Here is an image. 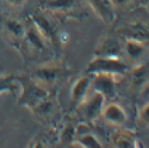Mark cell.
I'll use <instances>...</instances> for the list:
<instances>
[{"instance_id": "cell-1", "label": "cell", "mask_w": 149, "mask_h": 148, "mask_svg": "<svg viewBox=\"0 0 149 148\" xmlns=\"http://www.w3.org/2000/svg\"><path fill=\"white\" fill-rule=\"evenodd\" d=\"M25 21H27V27H25L24 38L17 51L20 52L25 65L33 66L54 57V48L42 37V34L35 27L30 17H27Z\"/></svg>"}, {"instance_id": "cell-2", "label": "cell", "mask_w": 149, "mask_h": 148, "mask_svg": "<svg viewBox=\"0 0 149 148\" xmlns=\"http://www.w3.org/2000/svg\"><path fill=\"white\" fill-rule=\"evenodd\" d=\"M69 72L70 71L63 59L52 57L41 64L31 66L30 75L48 92L54 93L56 86H59V83L69 75Z\"/></svg>"}, {"instance_id": "cell-3", "label": "cell", "mask_w": 149, "mask_h": 148, "mask_svg": "<svg viewBox=\"0 0 149 148\" xmlns=\"http://www.w3.org/2000/svg\"><path fill=\"white\" fill-rule=\"evenodd\" d=\"M30 18L54 51H59L62 48V45L66 42V35L59 28L58 17L44 8H38L30 16Z\"/></svg>"}, {"instance_id": "cell-4", "label": "cell", "mask_w": 149, "mask_h": 148, "mask_svg": "<svg viewBox=\"0 0 149 148\" xmlns=\"http://www.w3.org/2000/svg\"><path fill=\"white\" fill-rule=\"evenodd\" d=\"M17 82L21 89V95L17 96V105L20 107H27L33 110L51 93L37 82L30 74L17 75Z\"/></svg>"}, {"instance_id": "cell-5", "label": "cell", "mask_w": 149, "mask_h": 148, "mask_svg": "<svg viewBox=\"0 0 149 148\" xmlns=\"http://www.w3.org/2000/svg\"><path fill=\"white\" fill-rule=\"evenodd\" d=\"M27 21L13 14H0V35L10 47L18 49L24 38Z\"/></svg>"}, {"instance_id": "cell-6", "label": "cell", "mask_w": 149, "mask_h": 148, "mask_svg": "<svg viewBox=\"0 0 149 148\" xmlns=\"http://www.w3.org/2000/svg\"><path fill=\"white\" fill-rule=\"evenodd\" d=\"M131 68L125 62L123 58L116 57H94L89 62L86 68L87 74H110L114 76H121V75L128 74Z\"/></svg>"}, {"instance_id": "cell-7", "label": "cell", "mask_w": 149, "mask_h": 148, "mask_svg": "<svg viewBox=\"0 0 149 148\" xmlns=\"http://www.w3.org/2000/svg\"><path fill=\"white\" fill-rule=\"evenodd\" d=\"M104 105H106V97L99 92L90 90V93L86 96V99L74 110L79 112V117H80L82 121L91 123L101 116Z\"/></svg>"}, {"instance_id": "cell-8", "label": "cell", "mask_w": 149, "mask_h": 148, "mask_svg": "<svg viewBox=\"0 0 149 148\" xmlns=\"http://www.w3.org/2000/svg\"><path fill=\"white\" fill-rule=\"evenodd\" d=\"M41 8L52 13L58 18H76L83 16L82 0H45Z\"/></svg>"}, {"instance_id": "cell-9", "label": "cell", "mask_w": 149, "mask_h": 148, "mask_svg": "<svg viewBox=\"0 0 149 148\" xmlns=\"http://www.w3.org/2000/svg\"><path fill=\"white\" fill-rule=\"evenodd\" d=\"M123 54H124V40L117 33L106 34L94 49V57L123 58Z\"/></svg>"}, {"instance_id": "cell-10", "label": "cell", "mask_w": 149, "mask_h": 148, "mask_svg": "<svg viewBox=\"0 0 149 148\" xmlns=\"http://www.w3.org/2000/svg\"><path fill=\"white\" fill-rule=\"evenodd\" d=\"M116 33L123 40H134V41L149 44V25L143 21H139V20L130 21L127 24L118 27Z\"/></svg>"}, {"instance_id": "cell-11", "label": "cell", "mask_w": 149, "mask_h": 148, "mask_svg": "<svg viewBox=\"0 0 149 148\" xmlns=\"http://www.w3.org/2000/svg\"><path fill=\"white\" fill-rule=\"evenodd\" d=\"M31 112L44 124H54V120L58 119L59 112V105L58 100H56V96L54 93H49L40 105H37L34 107Z\"/></svg>"}, {"instance_id": "cell-12", "label": "cell", "mask_w": 149, "mask_h": 148, "mask_svg": "<svg viewBox=\"0 0 149 148\" xmlns=\"http://www.w3.org/2000/svg\"><path fill=\"white\" fill-rule=\"evenodd\" d=\"M117 76L110 74H94L91 78V90L101 93L106 100L117 97Z\"/></svg>"}, {"instance_id": "cell-13", "label": "cell", "mask_w": 149, "mask_h": 148, "mask_svg": "<svg viewBox=\"0 0 149 148\" xmlns=\"http://www.w3.org/2000/svg\"><path fill=\"white\" fill-rule=\"evenodd\" d=\"M91 78L93 75L87 74L79 76L70 88V107L76 109L86 99V96L90 93L91 90Z\"/></svg>"}, {"instance_id": "cell-14", "label": "cell", "mask_w": 149, "mask_h": 148, "mask_svg": "<svg viewBox=\"0 0 149 148\" xmlns=\"http://www.w3.org/2000/svg\"><path fill=\"white\" fill-rule=\"evenodd\" d=\"M104 24H113L116 20V6L113 0H84Z\"/></svg>"}, {"instance_id": "cell-15", "label": "cell", "mask_w": 149, "mask_h": 148, "mask_svg": "<svg viewBox=\"0 0 149 148\" xmlns=\"http://www.w3.org/2000/svg\"><path fill=\"white\" fill-rule=\"evenodd\" d=\"M100 117H103V120H106V123L116 126V127H123L128 119L124 107L120 106L118 103L113 102V100L107 105H104Z\"/></svg>"}, {"instance_id": "cell-16", "label": "cell", "mask_w": 149, "mask_h": 148, "mask_svg": "<svg viewBox=\"0 0 149 148\" xmlns=\"http://www.w3.org/2000/svg\"><path fill=\"white\" fill-rule=\"evenodd\" d=\"M130 81L135 89H143L149 83V58L145 62H141L138 65L130 69Z\"/></svg>"}, {"instance_id": "cell-17", "label": "cell", "mask_w": 149, "mask_h": 148, "mask_svg": "<svg viewBox=\"0 0 149 148\" xmlns=\"http://www.w3.org/2000/svg\"><path fill=\"white\" fill-rule=\"evenodd\" d=\"M111 145L117 148H134L136 147V138L132 133L127 128L118 127L110 137Z\"/></svg>"}, {"instance_id": "cell-18", "label": "cell", "mask_w": 149, "mask_h": 148, "mask_svg": "<svg viewBox=\"0 0 149 148\" xmlns=\"http://www.w3.org/2000/svg\"><path fill=\"white\" fill-rule=\"evenodd\" d=\"M146 45L148 44L141 42V41L124 40V55H127L134 62H138L143 57V54L146 51Z\"/></svg>"}, {"instance_id": "cell-19", "label": "cell", "mask_w": 149, "mask_h": 148, "mask_svg": "<svg viewBox=\"0 0 149 148\" xmlns=\"http://www.w3.org/2000/svg\"><path fill=\"white\" fill-rule=\"evenodd\" d=\"M74 134H76V124L72 121H65L61 131H58V145L61 147H69V145H73L74 142Z\"/></svg>"}, {"instance_id": "cell-20", "label": "cell", "mask_w": 149, "mask_h": 148, "mask_svg": "<svg viewBox=\"0 0 149 148\" xmlns=\"http://www.w3.org/2000/svg\"><path fill=\"white\" fill-rule=\"evenodd\" d=\"M18 90H20V85L17 82L16 74L0 75V93L8 92L13 97H17L18 96Z\"/></svg>"}, {"instance_id": "cell-21", "label": "cell", "mask_w": 149, "mask_h": 148, "mask_svg": "<svg viewBox=\"0 0 149 148\" xmlns=\"http://www.w3.org/2000/svg\"><path fill=\"white\" fill-rule=\"evenodd\" d=\"M139 121L143 126H149V102L145 103L139 110Z\"/></svg>"}, {"instance_id": "cell-22", "label": "cell", "mask_w": 149, "mask_h": 148, "mask_svg": "<svg viewBox=\"0 0 149 148\" xmlns=\"http://www.w3.org/2000/svg\"><path fill=\"white\" fill-rule=\"evenodd\" d=\"M3 1L6 3V6H8V7L13 8V10L23 8L25 6V3H27V0H3Z\"/></svg>"}, {"instance_id": "cell-23", "label": "cell", "mask_w": 149, "mask_h": 148, "mask_svg": "<svg viewBox=\"0 0 149 148\" xmlns=\"http://www.w3.org/2000/svg\"><path fill=\"white\" fill-rule=\"evenodd\" d=\"M141 95H142V97H149V83L141 90Z\"/></svg>"}, {"instance_id": "cell-24", "label": "cell", "mask_w": 149, "mask_h": 148, "mask_svg": "<svg viewBox=\"0 0 149 148\" xmlns=\"http://www.w3.org/2000/svg\"><path fill=\"white\" fill-rule=\"evenodd\" d=\"M128 1H130V0H113L114 6H125Z\"/></svg>"}, {"instance_id": "cell-25", "label": "cell", "mask_w": 149, "mask_h": 148, "mask_svg": "<svg viewBox=\"0 0 149 148\" xmlns=\"http://www.w3.org/2000/svg\"><path fill=\"white\" fill-rule=\"evenodd\" d=\"M146 8H148V11H149V3H148V6H146Z\"/></svg>"}]
</instances>
